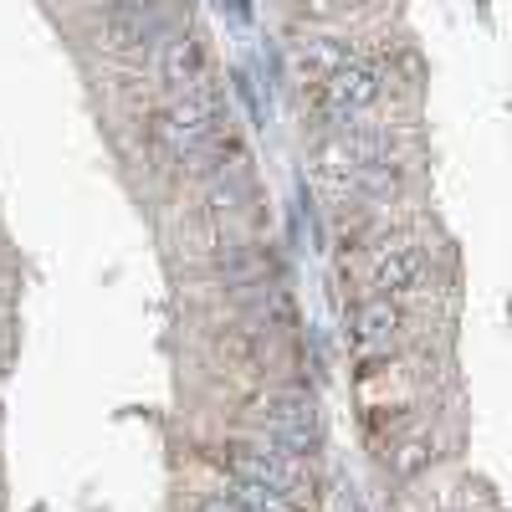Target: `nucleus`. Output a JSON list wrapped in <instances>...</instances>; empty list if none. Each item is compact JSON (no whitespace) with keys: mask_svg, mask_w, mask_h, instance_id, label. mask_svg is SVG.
<instances>
[{"mask_svg":"<svg viewBox=\"0 0 512 512\" xmlns=\"http://www.w3.org/2000/svg\"><path fill=\"white\" fill-rule=\"evenodd\" d=\"M159 67H164V82H169L175 93H195V88H205V62H200V47H195V41H185V36L164 41Z\"/></svg>","mask_w":512,"mask_h":512,"instance_id":"obj_4","label":"nucleus"},{"mask_svg":"<svg viewBox=\"0 0 512 512\" xmlns=\"http://www.w3.org/2000/svg\"><path fill=\"white\" fill-rule=\"evenodd\" d=\"M190 512H246L241 507V497L236 492H200V497H190Z\"/></svg>","mask_w":512,"mask_h":512,"instance_id":"obj_6","label":"nucleus"},{"mask_svg":"<svg viewBox=\"0 0 512 512\" xmlns=\"http://www.w3.org/2000/svg\"><path fill=\"white\" fill-rule=\"evenodd\" d=\"M400 323H405V313L390 303V297H374V303H364L359 313H354V338H359V349H384L390 338L400 333Z\"/></svg>","mask_w":512,"mask_h":512,"instance_id":"obj_5","label":"nucleus"},{"mask_svg":"<svg viewBox=\"0 0 512 512\" xmlns=\"http://www.w3.org/2000/svg\"><path fill=\"white\" fill-rule=\"evenodd\" d=\"M241 425L251 436H267L287 456H303V461L318 446V405L297 384H251L241 395Z\"/></svg>","mask_w":512,"mask_h":512,"instance_id":"obj_1","label":"nucleus"},{"mask_svg":"<svg viewBox=\"0 0 512 512\" xmlns=\"http://www.w3.org/2000/svg\"><path fill=\"white\" fill-rule=\"evenodd\" d=\"M425 246H405V241H384L379 246V256H374V287H379V297H400V292H415L420 287V277H425Z\"/></svg>","mask_w":512,"mask_h":512,"instance_id":"obj_3","label":"nucleus"},{"mask_svg":"<svg viewBox=\"0 0 512 512\" xmlns=\"http://www.w3.org/2000/svg\"><path fill=\"white\" fill-rule=\"evenodd\" d=\"M205 349H210V359H216L221 369H231V374H241L251 384H262L267 364H272V349H277V333L262 328L256 318L231 313V318L205 328Z\"/></svg>","mask_w":512,"mask_h":512,"instance_id":"obj_2","label":"nucleus"}]
</instances>
